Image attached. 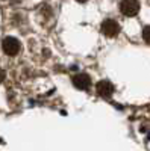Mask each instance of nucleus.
Masks as SVG:
<instances>
[{"label": "nucleus", "mask_w": 150, "mask_h": 151, "mask_svg": "<svg viewBox=\"0 0 150 151\" xmlns=\"http://www.w3.org/2000/svg\"><path fill=\"white\" fill-rule=\"evenodd\" d=\"M120 11L123 15L133 17L140 11V2L138 0H121L120 2Z\"/></svg>", "instance_id": "f257e3e1"}, {"label": "nucleus", "mask_w": 150, "mask_h": 151, "mask_svg": "<svg viewBox=\"0 0 150 151\" xmlns=\"http://www.w3.org/2000/svg\"><path fill=\"white\" fill-rule=\"evenodd\" d=\"M2 48L8 56H15L20 52V42L14 36H6L2 41Z\"/></svg>", "instance_id": "f03ea898"}, {"label": "nucleus", "mask_w": 150, "mask_h": 151, "mask_svg": "<svg viewBox=\"0 0 150 151\" xmlns=\"http://www.w3.org/2000/svg\"><path fill=\"white\" fill-rule=\"evenodd\" d=\"M100 30H102V33L103 35H106V36H117L118 33H120V24L115 21V20H105L103 23H102V26H100Z\"/></svg>", "instance_id": "7ed1b4c3"}, {"label": "nucleus", "mask_w": 150, "mask_h": 151, "mask_svg": "<svg viewBox=\"0 0 150 151\" xmlns=\"http://www.w3.org/2000/svg\"><path fill=\"white\" fill-rule=\"evenodd\" d=\"M96 91L100 97L103 98H109L112 95V92H114V86H112V83L109 80H100L96 86Z\"/></svg>", "instance_id": "20e7f679"}, {"label": "nucleus", "mask_w": 150, "mask_h": 151, "mask_svg": "<svg viewBox=\"0 0 150 151\" xmlns=\"http://www.w3.org/2000/svg\"><path fill=\"white\" fill-rule=\"evenodd\" d=\"M73 85L78 88V89L80 91H85V89H88V88L91 86V79H90V76L88 74H76L73 77Z\"/></svg>", "instance_id": "39448f33"}, {"label": "nucleus", "mask_w": 150, "mask_h": 151, "mask_svg": "<svg viewBox=\"0 0 150 151\" xmlns=\"http://www.w3.org/2000/svg\"><path fill=\"white\" fill-rule=\"evenodd\" d=\"M143 40H144L147 44H150V26L144 27V30H143Z\"/></svg>", "instance_id": "423d86ee"}, {"label": "nucleus", "mask_w": 150, "mask_h": 151, "mask_svg": "<svg viewBox=\"0 0 150 151\" xmlns=\"http://www.w3.org/2000/svg\"><path fill=\"white\" fill-rule=\"evenodd\" d=\"M3 79H5V71H3L2 68H0V83L3 82Z\"/></svg>", "instance_id": "0eeeda50"}, {"label": "nucleus", "mask_w": 150, "mask_h": 151, "mask_svg": "<svg viewBox=\"0 0 150 151\" xmlns=\"http://www.w3.org/2000/svg\"><path fill=\"white\" fill-rule=\"evenodd\" d=\"M78 2H79V3H83V2H86V0H78Z\"/></svg>", "instance_id": "6e6552de"}]
</instances>
